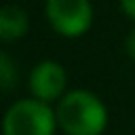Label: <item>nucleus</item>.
<instances>
[{
  "mask_svg": "<svg viewBox=\"0 0 135 135\" xmlns=\"http://www.w3.org/2000/svg\"><path fill=\"white\" fill-rule=\"evenodd\" d=\"M27 86L32 97L40 101H46V103L59 101L68 89V72L61 63L53 59H42L32 68Z\"/></svg>",
  "mask_w": 135,
  "mask_h": 135,
  "instance_id": "20e7f679",
  "label": "nucleus"
},
{
  "mask_svg": "<svg viewBox=\"0 0 135 135\" xmlns=\"http://www.w3.org/2000/svg\"><path fill=\"white\" fill-rule=\"evenodd\" d=\"M15 82H17V68H15L13 59H11V55L6 51H2L0 53V86H2L4 95L11 93Z\"/></svg>",
  "mask_w": 135,
  "mask_h": 135,
  "instance_id": "423d86ee",
  "label": "nucleus"
},
{
  "mask_svg": "<svg viewBox=\"0 0 135 135\" xmlns=\"http://www.w3.org/2000/svg\"><path fill=\"white\" fill-rule=\"evenodd\" d=\"M30 17L19 4H4L0 8V38L2 42L11 44L17 42L27 34Z\"/></svg>",
  "mask_w": 135,
  "mask_h": 135,
  "instance_id": "39448f33",
  "label": "nucleus"
},
{
  "mask_svg": "<svg viewBox=\"0 0 135 135\" xmlns=\"http://www.w3.org/2000/svg\"><path fill=\"white\" fill-rule=\"evenodd\" d=\"M57 124L65 135H101L108 127V108L91 91H68L55 108Z\"/></svg>",
  "mask_w": 135,
  "mask_h": 135,
  "instance_id": "f257e3e1",
  "label": "nucleus"
},
{
  "mask_svg": "<svg viewBox=\"0 0 135 135\" xmlns=\"http://www.w3.org/2000/svg\"><path fill=\"white\" fill-rule=\"evenodd\" d=\"M44 17L59 36L78 38L93 25V6L91 0H46Z\"/></svg>",
  "mask_w": 135,
  "mask_h": 135,
  "instance_id": "7ed1b4c3",
  "label": "nucleus"
},
{
  "mask_svg": "<svg viewBox=\"0 0 135 135\" xmlns=\"http://www.w3.org/2000/svg\"><path fill=\"white\" fill-rule=\"evenodd\" d=\"M127 53H129V57L131 59H135V27L129 32V36H127Z\"/></svg>",
  "mask_w": 135,
  "mask_h": 135,
  "instance_id": "0eeeda50",
  "label": "nucleus"
},
{
  "mask_svg": "<svg viewBox=\"0 0 135 135\" xmlns=\"http://www.w3.org/2000/svg\"><path fill=\"white\" fill-rule=\"evenodd\" d=\"M57 129L55 110L36 97L15 101L2 120L4 135H55Z\"/></svg>",
  "mask_w": 135,
  "mask_h": 135,
  "instance_id": "f03ea898",
  "label": "nucleus"
},
{
  "mask_svg": "<svg viewBox=\"0 0 135 135\" xmlns=\"http://www.w3.org/2000/svg\"><path fill=\"white\" fill-rule=\"evenodd\" d=\"M120 6L131 19H135V0H120Z\"/></svg>",
  "mask_w": 135,
  "mask_h": 135,
  "instance_id": "6e6552de",
  "label": "nucleus"
}]
</instances>
